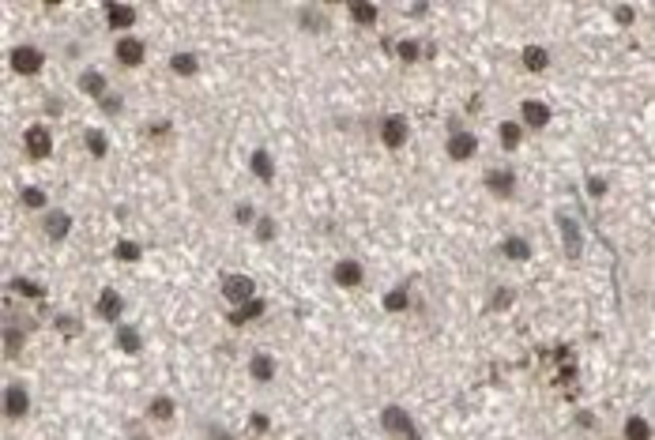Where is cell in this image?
Segmentation results:
<instances>
[{
    "label": "cell",
    "instance_id": "cell-27",
    "mask_svg": "<svg viewBox=\"0 0 655 440\" xmlns=\"http://www.w3.org/2000/svg\"><path fill=\"white\" fill-rule=\"evenodd\" d=\"M501 252H505L509 260H528L531 256V245L523 237H505V245H501Z\"/></svg>",
    "mask_w": 655,
    "mask_h": 440
},
{
    "label": "cell",
    "instance_id": "cell-43",
    "mask_svg": "<svg viewBox=\"0 0 655 440\" xmlns=\"http://www.w3.org/2000/svg\"><path fill=\"white\" fill-rule=\"evenodd\" d=\"M102 109H106V113H117V109H121V98H102Z\"/></svg>",
    "mask_w": 655,
    "mask_h": 440
},
{
    "label": "cell",
    "instance_id": "cell-4",
    "mask_svg": "<svg viewBox=\"0 0 655 440\" xmlns=\"http://www.w3.org/2000/svg\"><path fill=\"white\" fill-rule=\"evenodd\" d=\"M223 298L237 309V305H245V301L256 298V282L249 279V275H226V279H223Z\"/></svg>",
    "mask_w": 655,
    "mask_h": 440
},
{
    "label": "cell",
    "instance_id": "cell-3",
    "mask_svg": "<svg viewBox=\"0 0 655 440\" xmlns=\"http://www.w3.org/2000/svg\"><path fill=\"white\" fill-rule=\"evenodd\" d=\"M27 410H30V391L19 380H12L4 388V417H8V422H23Z\"/></svg>",
    "mask_w": 655,
    "mask_h": 440
},
{
    "label": "cell",
    "instance_id": "cell-22",
    "mask_svg": "<svg viewBox=\"0 0 655 440\" xmlns=\"http://www.w3.org/2000/svg\"><path fill=\"white\" fill-rule=\"evenodd\" d=\"M347 12H351V19H354V23L358 27H373L377 23V4H369V0H358V4H351V8H347Z\"/></svg>",
    "mask_w": 655,
    "mask_h": 440
},
{
    "label": "cell",
    "instance_id": "cell-39",
    "mask_svg": "<svg viewBox=\"0 0 655 440\" xmlns=\"http://www.w3.org/2000/svg\"><path fill=\"white\" fill-rule=\"evenodd\" d=\"M587 192H592V196H606V181L592 177V181H587Z\"/></svg>",
    "mask_w": 655,
    "mask_h": 440
},
{
    "label": "cell",
    "instance_id": "cell-12",
    "mask_svg": "<svg viewBox=\"0 0 655 440\" xmlns=\"http://www.w3.org/2000/svg\"><path fill=\"white\" fill-rule=\"evenodd\" d=\"M486 189L494 196H512L516 192V173L509 170H486Z\"/></svg>",
    "mask_w": 655,
    "mask_h": 440
},
{
    "label": "cell",
    "instance_id": "cell-24",
    "mask_svg": "<svg viewBox=\"0 0 655 440\" xmlns=\"http://www.w3.org/2000/svg\"><path fill=\"white\" fill-rule=\"evenodd\" d=\"M173 410H177V406H173L170 395H155V399H151V406H147V417H155V422H170Z\"/></svg>",
    "mask_w": 655,
    "mask_h": 440
},
{
    "label": "cell",
    "instance_id": "cell-14",
    "mask_svg": "<svg viewBox=\"0 0 655 440\" xmlns=\"http://www.w3.org/2000/svg\"><path fill=\"white\" fill-rule=\"evenodd\" d=\"M121 309H125V301H121V294H117V290H102V294H98V316H102V320L113 324L117 316H121Z\"/></svg>",
    "mask_w": 655,
    "mask_h": 440
},
{
    "label": "cell",
    "instance_id": "cell-37",
    "mask_svg": "<svg viewBox=\"0 0 655 440\" xmlns=\"http://www.w3.org/2000/svg\"><path fill=\"white\" fill-rule=\"evenodd\" d=\"M234 218H237V222H253V203H237Z\"/></svg>",
    "mask_w": 655,
    "mask_h": 440
},
{
    "label": "cell",
    "instance_id": "cell-29",
    "mask_svg": "<svg viewBox=\"0 0 655 440\" xmlns=\"http://www.w3.org/2000/svg\"><path fill=\"white\" fill-rule=\"evenodd\" d=\"M87 151H91L94 158H106V151H109L106 132H98V128H91V132H87Z\"/></svg>",
    "mask_w": 655,
    "mask_h": 440
},
{
    "label": "cell",
    "instance_id": "cell-41",
    "mask_svg": "<svg viewBox=\"0 0 655 440\" xmlns=\"http://www.w3.org/2000/svg\"><path fill=\"white\" fill-rule=\"evenodd\" d=\"M632 15H637L632 8H614V19H618V23H632Z\"/></svg>",
    "mask_w": 655,
    "mask_h": 440
},
{
    "label": "cell",
    "instance_id": "cell-8",
    "mask_svg": "<svg viewBox=\"0 0 655 440\" xmlns=\"http://www.w3.org/2000/svg\"><path fill=\"white\" fill-rule=\"evenodd\" d=\"M113 57L125 64V68H139L144 64V57H147V46L139 38H132V34H125L121 42H117V49H113Z\"/></svg>",
    "mask_w": 655,
    "mask_h": 440
},
{
    "label": "cell",
    "instance_id": "cell-38",
    "mask_svg": "<svg viewBox=\"0 0 655 440\" xmlns=\"http://www.w3.org/2000/svg\"><path fill=\"white\" fill-rule=\"evenodd\" d=\"M57 327H61L64 335H75V320H72V316H57Z\"/></svg>",
    "mask_w": 655,
    "mask_h": 440
},
{
    "label": "cell",
    "instance_id": "cell-20",
    "mask_svg": "<svg viewBox=\"0 0 655 440\" xmlns=\"http://www.w3.org/2000/svg\"><path fill=\"white\" fill-rule=\"evenodd\" d=\"M625 440H651L655 433H651V422L648 417H640V414H632V417H625Z\"/></svg>",
    "mask_w": 655,
    "mask_h": 440
},
{
    "label": "cell",
    "instance_id": "cell-1",
    "mask_svg": "<svg viewBox=\"0 0 655 440\" xmlns=\"http://www.w3.org/2000/svg\"><path fill=\"white\" fill-rule=\"evenodd\" d=\"M380 425H385V433L399 436V440H422L418 429H414V417L403 410V406H385V410H380Z\"/></svg>",
    "mask_w": 655,
    "mask_h": 440
},
{
    "label": "cell",
    "instance_id": "cell-33",
    "mask_svg": "<svg viewBox=\"0 0 655 440\" xmlns=\"http://www.w3.org/2000/svg\"><path fill=\"white\" fill-rule=\"evenodd\" d=\"M12 290L23 294V298H46V290H42L38 282H30V279H12Z\"/></svg>",
    "mask_w": 655,
    "mask_h": 440
},
{
    "label": "cell",
    "instance_id": "cell-16",
    "mask_svg": "<svg viewBox=\"0 0 655 440\" xmlns=\"http://www.w3.org/2000/svg\"><path fill=\"white\" fill-rule=\"evenodd\" d=\"M275 358L271 354H253V361H249V372H253V380L260 384H268V380H275Z\"/></svg>",
    "mask_w": 655,
    "mask_h": 440
},
{
    "label": "cell",
    "instance_id": "cell-30",
    "mask_svg": "<svg viewBox=\"0 0 655 440\" xmlns=\"http://www.w3.org/2000/svg\"><path fill=\"white\" fill-rule=\"evenodd\" d=\"M113 256H117V260H125V263H136L139 256H144V249H139L136 241H117Z\"/></svg>",
    "mask_w": 655,
    "mask_h": 440
},
{
    "label": "cell",
    "instance_id": "cell-6",
    "mask_svg": "<svg viewBox=\"0 0 655 440\" xmlns=\"http://www.w3.org/2000/svg\"><path fill=\"white\" fill-rule=\"evenodd\" d=\"M23 147H27V155L30 158H49V151H53V132L46 125H30L23 132Z\"/></svg>",
    "mask_w": 655,
    "mask_h": 440
},
{
    "label": "cell",
    "instance_id": "cell-11",
    "mask_svg": "<svg viewBox=\"0 0 655 440\" xmlns=\"http://www.w3.org/2000/svg\"><path fill=\"white\" fill-rule=\"evenodd\" d=\"M106 23L113 27V30L136 27V8L132 4H106Z\"/></svg>",
    "mask_w": 655,
    "mask_h": 440
},
{
    "label": "cell",
    "instance_id": "cell-2",
    "mask_svg": "<svg viewBox=\"0 0 655 440\" xmlns=\"http://www.w3.org/2000/svg\"><path fill=\"white\" fill-rule=\"evenodd\" d=\"M407 139H411V125H407V117H403V113H388V117H380V143H385L388 151L407 147Z\"/></svg>",
    "mask_w": 655,
    "mask_h": 440
},
{
    "label": "cell",
    "instance_id": "cell-34",
    "mask_svg": "<svg viewBox=\"0 0 655 440\" xmlns=\"http://www.w3.org/2000/svg\"><path fill=\"white\" fill-rule=\"evenodd\" d=\"M256 241H275V218H256Z\"/></svg>",
    "mask_w": 655,
    "mask_h": 440
},
{
    "label": "cell",
    "instance_id": "cell-40",
    "mask_svg": "<svg viewBox=\"0 0 655 440\" xmlns=\"http://www.w3.org/2000/svg\"><path fill=\"white\" fill-rule=\"evenodd\" d=\"M501 305H512V290H497L494 294V309H501Z\"/></svg>",
    "mask_w": 655,
    "mask_h": 440
},
{
    "label": "cell",
    "instance_id": "cell-32",
    "mask_svg": "<svg viewBox=\"0 0 655 440\" xmlns=\"http://www.w3.org/2000/svg\"><path fill=\"white\" fill-rule=\"evenodd\" d=\"M19 200H23V207H30V211L49 207V200H46V192H42V189H23V192H19Z\"/></svg>",
    "mask_w": 655,
    "mask_h": 440
},
{
    "label": "cell",
    "instance_id": "cell-9",
    "mask_svg": "<svg viewBox=\"0 0 655 440\" xmlns=\"http://www.w3.org/2000/svg\"><path fill=\"white\" fill-rule=\"evenodd\" d=\"M332 279L339 282L343 290H354V286H362L366 271H362V263H358V260H339V263H335V271H332Z\"/></svg>",
    "mask_w": 655,
    "mask_h": 440
},
{
    "label": "cell",
    "instance_id": "cell-10",
    "mask_svg": "<svg viewBox=\"0 0 655 440\" xmlns=\"http://www.w3.org/2000/svg\"><path fill=\"white\" fill-rule=\"evenodd\" d=\"M520 117H523V125H528V128H546V125H550V106L528 98V102L520 106Z\"/></svg>",
    "mask_w": 655,
    "mask_h": 440
},
{
    "label": "cell",
    "instance_id": "cell-15",
    "mask_svg": "<svg viewBox=\"0 0 655 440\" xmlns=\"http://www.w3.org/2000/svg\"><path fill=\"white\" fill-rule=\"evenodd\" d=\"M558 226H561V237H565V256L569 260H576L580 256V226L573 222V218H558Z\"/></svg>",
    "mask_w": 655,
    "mask_h": 440
},
{
    "label": "cell",
    "instance_id": "cell-23",
    "mask_svg": "<svg viewBox=\"0 0 655 440\" xmlns=\"http://www.w3.org/2000/svg\"><path fill=\"white\" fill-rule=\"evenodd\" d=\"M68 230H72V218L64 215V211H53V215H46V234H49L53 241L68 237Z\"/></svg>",
    "mask_w": 655,
    "mask_h": 440
},
{
    "label": "cell",
    "instance_id": "cell-42",
    "mask_svg": "<svg viewBox=\"0 0 655 440\" xmlns=\"http://www.w3.org/2000/svg\"><path fill=\"white\" fill-rule=\"evenodd\" d=\"M253 429H256V433H268V414H253Z\"/></svg>",
    "mask_w": 655,
    "mask_h": 440
},
{
    "label": "cell",
    "instance_id": "cell-25",
    "mask_svg": "<svg viewBox=\"0 0 655 440\" xmlns=\"http://www.w3.org/2000/svg\"><path fill=\"white\" fill-rule=\"evenodd\" d=\"M523 64H528V72H546L550 53H546L542 46H528V49H523Z\"/></svg>",
    "mask_w": 655,
    "mask_h": 440
},
{
    "label": "cell",
    "instance_id": "cell-17",
    "mask_svg": "<svg viewBox=\"0 0 655 440\" xmlns=\"http://www.w3.org/2000/svg\"><path fill=\"white\" fill-rule=\"evenodd\" d=\"M117 346H121L125 354H139V350H144V335H139L132 324H121L117 327Z\"/></svg>",
    "mask_w": 655,
    "mask_h": 440
},
{
    "label": "cell",
    "instance_id": "cell-18",
    "mask_svg": "<svg viewBox=\"0 0 655 440\" xmlns=\"http://www.w3.org/2000/svg\"><path fill=\"white\" fill-rule=\"evenodd\" d=\"M80 91L91 94V98H106V75L98 72V68H87L80 75Z\"/></svg>",
    "mask_w": 655,
    "mask_h": 440
},
{
    "label": "cell",
    "instance_id": "cell-13",
    "mask_svg": "<svg viewBox=\"0 0 655 440\" xmlns=\"http://www.w3.org/2000/svg\"><path fill=\"white\" fill-rule=\"evenodd\" d=\"M256 316H264V298H253V301H245V305H237V309H230V320L234 327H245V324H253Z\"/></svg>",
    "mask_w": 655,
    "mask_h": 440
},
{
    "label": "cell",
    "instance_id": "cell-19",
    "mask_svg": "<svg viewBox=\"0 0 655 440\" xmlns=\"http://www.w3.org/2000/svg\"><path fill=\"white\" fill-rule=\"evenodd\" d=\"M170 72H173V75H196V72H200V57H196V53H189V49H185V53H173V57H170Z\"/></svg>",
    "mask_w": 655,
    "mask_h": 440
},
{
    "label": "cell",
    "instance_id": "cell-28",
    "mask_svg": "<svg viewBox=\"0 0 655 440\" xmlns=\"http://www.w3.org/2000/svg\"><path fill=\"white\" fill-rule=\"evenodd\" d=\"M396 53H399V61H407V64L422 61V46H418L414 38H403V42H396Z\"/></svg>",
    "mask_w": 655,
    "mask_h": 440
},
{
    "label": "cell",
    "instance_id": "cell-7",
    "mask_svg": "<svg viewBox=\"0 0 655 440\" xmlns=\"http://www.w3.org/2000/svg\"><path fill=\"white\" fill-rule=\"evenodd\" d=\"M444 151H449V158L452 162H467V158H475V151H478V139H475V132H460L456 128L449 143H444Z\"/></svg>",
    "mask_w": 655,
    "mask_h": 440
},
{
    "label": "cell",
    "instance_id": "cell-21",
    "mask_svg": "<svg viewBox=\"0 0 655 440\" xmlns=\"http://www.w3.org/2000/svg\"><path fill=\"white\" fill-rule=\"evenodd\" d=\"M249 166H253V173L260 181H275V162H271V155L268 151H253V158H249Z\"/></svg>",
    "mask_w": 655,
    "mask_h": 440
},
{
    "label": "cell",
    "instance_id": "cell-26",
    "mask_svg": "<svg viewBox=\"0 0 655 440\" xmlns=\"http://www.w3.org/2000/svg\"><path fill=\"white\" fill-rule=\"evenodd\" d=\"M497 139L505 143L509 151H516V147H520V139H523V128L516 125V120H505V125L497 128Z\"/></svg>",
    "mask_w": 655,
    "mask_h": 440
},
{
    "label": "cell",
    "instance_id": "cell-31",
    "mask_svg": "<svg viewBox=\"0 0 655 440\" xmlns=\"http://www.w3.org/2000/svg\"><path fill=\"white\" fill-rule=\"evenodd\" d=\"M385 309L388 313H403V309H407V286H396L392 294H385Z\"/></svg>",
    "mask_w": 655,
    "mask_h": 440
},
{
    "label": "cell",
    "instance_id": "cell-5",
    "mask_svg": "<svg viewBox=\"0 0 655 440\" xmlns=\"http://www.w3.org/2000/svg\"><path fill=\"white\" fill-rule=\"evenodd\" d=\"M12 68L19 75H38L42 68H46V53H42L38 46H15L12 49Z\"/></svg>",
    "mask_w": 655,
    "mask_h": 440
},
{
    "label": "cell",
    "instance_id": "cell-36",
    "mask_svg": "<svg viewBox=\"0 0 655 440\" xmlns=\"http://www.w3.org/2000/svg\"><path fill=\"white\" fill-rule=\"evenodd\" d=\"M4 354H8V358L19 354V332H15V327H8V350H4Z\"/></svg>",
    "mask_w": 655,
    "mask_h": 440
},
{
    "label": "cell",
    "instance_id": "cell-35",
    "mask_svg": "<svg viewBox=\"0 0 655 440\" xmlns=\"http://www.w3.org/2000/svg\"><path fill=\"white\" fill-rule=\"evenodd\" d=\"M301 23H305V30H320L324 27V19L313 12V8H301Z\"/></svg>",
    "mask_w": 655,
    "mask_h": 440
}]
</instances>
